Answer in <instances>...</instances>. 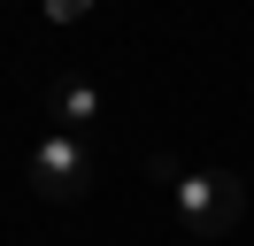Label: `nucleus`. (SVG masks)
Masks as SVG:
<instances>
[{"mask_svg":"<svg viewBox=\"0 0 254 246\" xmlns=\"http://www.w3.org/2000/svg\"><path fill=\"white\" fill-rule=\"evenodd\" d=\"M146 177L170 192L177 223H185V239H231L239 215H247V184L231 177V169H177L170 154H146Z\"/></svg>","mask_w":254,"mask_h":246,"instance_id":"nucleus-1","label":"nucleus"},{"mask_svg":"<svg viewBox=\"0 0 254 246\" xmlns=\"http://www.w3.org/2000/svg\"><path fill=\"white\" fill-rule=\"evenodd\" d=\"M23 184H31L39 200H54V208H69V200L93 192V154H85L77 131H47L31 146V162H23Z\"/></svg>","mask_w":254,"mask_h":246,"instance_id":"nucleus-2","label":"nucleus"},{"mask_svg":"<svg viewBox=\"0 0 254 246\" xmlns=\"http://www.w3.org/2000/svg\"><path fill=\"white\" fill-rule=\"evenodd\" d=\"M47 116H54V131H93V123H100V85H93V77H62V85H54L47 92Z\"/></svg>","mask_w":254,"mask_h":246,"instance_id":"nucleus-3","label":"nucleus"},{"mask_svg":"<svg viewBox=\"0 0 254 246\" xmlns=\"http://www.w3.org/2000/svg\"><path fill=\"white\" fill-rule=\"evenodd\" d=\"M93 8H100V0H47V15H54V23H85Z\"/></svg>","mask_w":254,"mask_h":246,"instance_id":"nucleus-4","label":"nucleus"}]
</instances>
